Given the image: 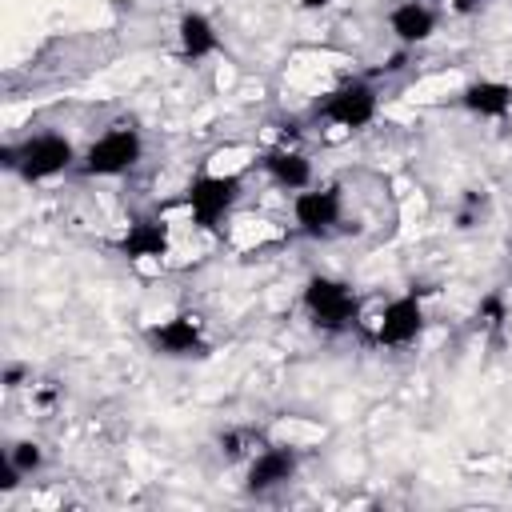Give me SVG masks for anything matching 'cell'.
<instances>
[{"mask_svg":"<svg viewBox=\"0 0 512 512\" xmlns=\"http://www.w3.org/2000/svg\"><path fill=\"white\" fill-rule=\"evenodd\" d=\"M0 164L8 172H16L20 180L40 184V180H52V176H64L68 168H76L80 156L64 132H36V136H24L16 144H4Z\"/></svg>","mask_w":512,"mask_h":512,"instance_id":"obj_1","label":"cell"},{"mask_svg":"<svg viewBox=\"0 0 512 512\" xmlns=\"http://www.w3.org/2000/svg\"><path fill=\"white\" fill-rule=\"evenodd\" d=\"M140 156H144V136H140V128H132V124H116V128L100 132V136L84 148L76 172H80V176L112 180V176L132 172V168L140 164Z\"/></svg>","mask_w":512,"mask_h":512,"instance_id":"obj_2","label":"cell"},{"mask_svg":"<svg viewBox=\"0 0 512 512\" xmlns=\"http://www.w3.org/2000/svg\"><path fill=\"white\" fill-rule=\"evenodd\" d=\"M300 304L308 312V320L320 328V332H344L356 324V292L336 280V276H324V272H312L304 280V292H300Z\"/></svg>","mask_w":512,"mask_h":512,"instance_id":"obj_3","label":"cell"},{"mask_svg":"<svg viewBox=\"0 0 512 512\" xmlns=\"http://www.w3.org/2000/svg\"><path fill=\"white\" fill-rule=\"evenodd\" d=\"M312 112H316V120H328V124H336V128H344V132H360V128H368V124L376 120V112H380V92H376L372 80L352 76V80L336 84L328 96H320Z\"/></svg>","mask_w":512,"mask_h":512,"instance_id":"obj_4","label":"cell"},{"mask_svg":"<svg viewBox=\"0 0 512 512\" xmlns=\"http://www.w3.org/2000/svg\"><path fill=\"white\" fill-rule=\"evenodd\" d=\"M244 192V176L240 172H196L184 188V204L192 212L196 228H220V220L236 208Z\"/></svg>","mask_w":512,"mask_h":512,"instance_id":"obj_5","label":"cell"},{"mask_svg":"<svg viewBox=\"0 0 512 512\" xmlns=\"http://www.w3.org/2000/svg\"><path fill=\"white\" fill-rule=\"evenodd\" d=\"M292 220H296V232L300 236L328 240L340 228V220H344V192L336 184L292 192Z\"/></svg>","mask_w":512,"mask_h":512,"instance_id":"obj_6","label":"cell"},{"mask_svg":"<svg viewBox=\"0 0 512 512\" xmlns=\"http://www.w3.org/2000/svg\"><path fill=\"white\" fill-rule=\"evenodd\" d=\"M144 344L156 352V356H168V360H188V356H208V336H204V320L196 312H176L160 324H148L144 328Z\"/></svg>","mask_w":512,"mask_h":512,"instance_id":"obj_7","label":"cell"},{"mask_svg":"<svg viewBox=\"0 0 512 512\" xmlns=\"http://www.w3.org/2000/svg\"><path fill=\"white\" fill-rule=\"evenodd\" d=\"M300 472V448L292 444H264L248 456V468H244V492L248 496H268L284 484H292Z\"/></svg>","mask_w":512,"mask_h":512,"instance_id":"obj_8","label":"cell"},{"mask_svg":"<svg viewBox=\"0 0 512 512\" xmlns=\"http://www.w3.org/2000/svg\"><path fill=\"white\" fill-rule=\"evenodd\" d=\"M424 332V304L416 292H404L396 300H388L376 316V328H372V340L380 348H408L416 344Z\"/></svg>","mask_w":512,"mask_h":512,"instance_id":"obj_9","label":"cell"},{"mask_svg":"<svg viewBox=\"0 0 512 512\" xmlns=\"http://www.w3.org/2000/svg\"><path fill=\"white\" fill-rule=\"evenodd\" d=\"M436 8H428L424 0H400L388 8V32L396 36V44L404 48H416V44H428L436 36Z\"/></svg>","mask_w":512,"mask_h":512,"instance_id":"obj_10","label":"cell"},{"mask_svg":"<svg viewBox=\"0 0 512 512\" xmlns=\"http://www.w3.org/2000/svg\"><path fill=\"white\" fill-rule=\"evenodd\" d=\"M116 248H120V256H128V260H164L168 248H172V232H168L164 220L144 216V220H132V224H128V232L120 236Z\"/></svg>","mask_w":512,"mask_h":512,"instance_id":"obj_11","label":"cell"},{"mask_svg":"<svg viewBox=\"0 0 512 512\" xmlns=\"http://www.w3.org/2000/svg\"><path fill=\"white\" fill-rule=\"evenodd\" d=\"M260 168H264V176H268L276 188H284V192H304V188H312V160H308L304 152H296V148H268V152L260 156Z\"/></svg>","mask_w":512,"mask_h":512,"instance_id":"obj_12","label":"cell"},{"mask_svg":"<svg viewBox=\"0 0 512 512\" xmlns=\"http://www.w3.org/2000/svg\"><path fill=\"white\" fill-rule=\"evenodd\" d=\"M460 104L464 112L480 116V120H504L512 112V84L508 80H472L460 88Z\"/></svg>","mask_w":512,"mask_h":512,"instance_id":"obj_13","label":"cell"},{"mask_svg":"<svg viewBox=\"0 0 512 512\" xmlns=\"http://www.w3.org/2000/svg\"><path fill=\"white\" fill-rule=\"evenodd\" d=\"M176 48L184 60H204V56L220 52V32L204 12H184L176 24Z\"/></svg>","mask_w":512,"mask_h":512,"instance_id":"obj_14","label":"cell"},{"mask_svg":"<svg viewBox=\"0 0 512 512\" xmlns=\"http://www.w3.org/2000/svg\"><path fill=\"white\" fill-rule=\"evenodd\" d=\"M4 460H8L20 476H32V472L44 468V448H40L36 440H12V444L4 448Z\"/></svg>","mask_w":512,"mask_h":512,"instance_id":"obj_15","label":"cell"},{"mask_svg":"<svg viewBox=\"0 0 512 512\" xmlns=\"http://www.w3.org/2000/svg\"><path fill=\"white\" fill-rule=\"evenodd\" d=\"M252 440H260V432H252V428H228V432H220V452L228 460H240V456L256 452V448H248Z\"/></svg>","mask_w":512,"mask_h":512,"instance_id":"obj_16","label":"cell"},{"mask_svg":"<svg viewBox=\"0 0 512 512\" xmlns=\"http://www.w3.org/2000/svg\"><path fill=\"white\" fill-rule=\"evenodd\" d=\"M476 316H484L488 324L504 320V300H500V296H488V300H480V312H476Z\"/></svg>","mask_w":512,"mask_h":512,"instance_id":"obj_17","label":"cell"},{"mask_svg":"<svg viewBox=\"0 0 512 512\" xmlns=\"http://www.w3.org/2000/svg\"><path fill=\"white\" fill-rule=\"evenodd\" d=\"M492 0H452V12L456 16H472V12H480V8H488Z\"/></svg>","mask_w":512,"mask_h":512,"instance_id":"obj_18","label":"cell"},{"mask_svg":"<svg viewBox=\"0 0 512 512\" xmlns=\"http://www.w3.org/2000/svg\"><path fill=\"white\" fill-rule=\"evenodd\" d=\"M24 380V364H4V388H20Z\"/></svg>","mask_w":512,"mask_h":512,"instance_id":"obj_19","label":"cell"},{"mask_svg":"<svg viewBox=\"0 0 512 512\" xmlns=\"http://www.w3.org/2000/svg\"><path fill=\"white\" fill-rule=\"evenodd\" d=\"M296 4H300L304 12H320V8H328L332 0H296Z\"/></svg>","mask_w":512,"mask_h":512,"instance_id":"obj_20","label":"cell"}]
</instances>
